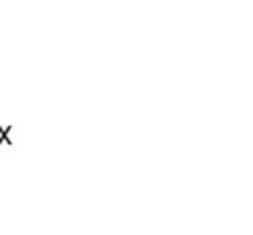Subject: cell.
I'll return each mask as SVG.
<instances>
[{
  "mask_svg": "<svg viewBox=\"0 0 253 235\" xmlns=\"http://www.w3.org/2000/svg\"><path fill=\"white\" fill-rule=\"evenodd\" d=\"M10 126H0V144H12V139H10Z\"/></svg>",
  "mask_w": 253,
  "mask_h": 235,
  "instance_id": "1",
  "label": "cell"
}]
</instances>
